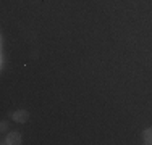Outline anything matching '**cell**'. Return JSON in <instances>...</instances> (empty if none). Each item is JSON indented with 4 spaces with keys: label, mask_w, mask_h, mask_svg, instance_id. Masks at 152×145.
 Listing matches in <instances>:
<instances>
[{
    "label": "cell",
    "mask_w": 152,
    "mask_h": 145,
    "mask_svg": "<svg viewBox=\"0 0 152 145\" xmlns=\"http://www.w3.org/2000/svg\"><path fill=\"white\" fill-rule=\"evenodd\" d=\"M5 144H12V145L21 144V134L20 132H10L5 139Z\"/></svg>",
    "instance_id": "2"
},
{
    "label": "cell",
    "mask_w": 152,
    "mask_h": 145,
    "mask_svg": "<svg viewBox=\"0 0 152 145\" xmlns=\"http://www.w3.org/2000/svg\"><path fill=\"white\" fill-rule=\"evenodd\" d=\"M142 139H144V142H146V144H149V145L152 144V128H149V129L144 130Z\"/></svg>",
    "instance_id": "3"
},
{
    "label": "cell",
    "mask_w": 152,
    "mask_h": 145,
    "mask_svg": "<svg viewBox=\"0 0 152 145\" xmlns=\"http://www.w3.org/2000/svg\"><path fill=\"white\" fill-rule=\"evenodd\" d=\"M12 118L15 119L16 123H24V121H28V118H29V113H28L26 110H18L12 115Z\"/></svg>",
    "instance_id": "1"
}]
</instances>
